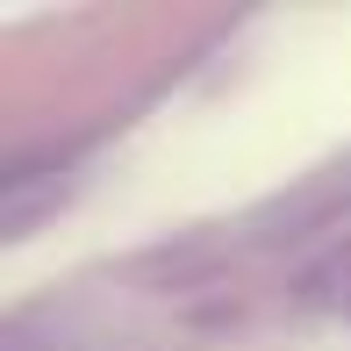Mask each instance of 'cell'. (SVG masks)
<instances>
[{
  "mask_svg": "<svg viewBox=\"0 0 351 351\" xmlns=\"http://www.w3.org/2000/svg\"><path fill=\"white\" fill-rule=\"evenodd\" d=\"M308 294L323 301V308L351 315V244H344V251H330V258H323V265L308 273Z\"/></svg>",
  "mask_w": 351,
  "mask_h": 351,
  "instance_id": "obj_1",
  "label": "cell"
}]
</instances>
